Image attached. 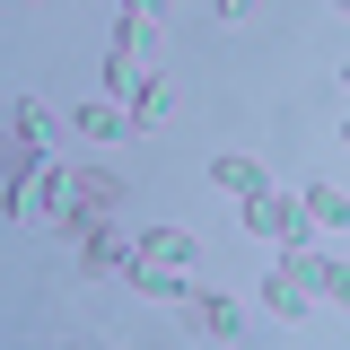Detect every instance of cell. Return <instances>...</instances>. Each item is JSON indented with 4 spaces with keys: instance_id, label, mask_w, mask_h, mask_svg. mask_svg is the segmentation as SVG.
Listing matches in <instances>:
<instances>
[{
    "instance_id": "3",
    "label": "cell",
    "mask_w": 350,
    "mask_h": 350,
    "mask_svg": "<svg viewBox=\"0 0 350 350\" xmlns=\"http://www.w3.org/2000/svg\"><path fill=\"white\" fill-rule=\"evenodd\" d=\"M184 324H193L202 342H237V333H245V306L219 298V289H184Z\"/></svg>"
},
{
    "instance_id": "18",
    "label": "cell",
    "mask_w": 350,
    "mask_h": 350,
    "mask_svg": "<svg viewBox=\"0 0 350 350\" xmlns=\"http://www.w3.org/2000/svg\"><path fill=\"white\" fill-rule=\"evenodd\" d=\"M342 140H350V123H342Z\"/></svg>"
},
{
    "instance_id": "8",
    "label": "cell",
    "mask_w": 350,
    "mask_h": 350,
    "mask_svg": "<svg viewBox=\"0 0 350 350\" xmlns=\"http://www.w3.org/2000/svg\"><path fill=\"white\" fill-rule=\"evenodd\" d=\"M211 184H219V193H237V202H254V193H271V175H262L254 158H237V149H228V158H211Z\"/></svg>"
},
{
    "instance_id": "4",
    "label": "cell",
    "mask_w": 350,
    "mask_h": 350,
    "mask_svg": "<svg viewBox=\"0 0 350 350\" xmlns=\"http://www.w3.org/2000/svg\"><path fill=\"white\" fill-rule=\"evenodd\" d=\"M79 262H88V271H96V280H105V271L123 280L131 262H140V237H123L114 219H96V228H88V237H79Z\"/></svg>"
},
{
    "instance_id": "13",
    "label": "cell",
    "mask_w": 350,
    "mask_h": 350,
    "mask_svg": "<svg viewBox=\"0 0 350 350\" xmlns=\"http://www.w3.org/2000/svg\"><path fill=\"white\" fill-rule=\"evenodd\" d=\"M9 131H18V140H36V149H44V140H53V114H44L36 96H18V114H9Z\"/></svg>"
},
{
    "instance_id": "6",
    "label": "cell",
    "mask_w": 350,
    "mask_h": 350,
    "mask_svg": "<svg viewBox=\"0 0 350 350\" xmlns=\"http://www.w3.org/2000/svg\"><path fill=\"white\" fill-rule=\"evenodd\" d=\"M123 280H131V289H140V298H158V306H184V289H193V280H184V271H175V262H158V254H140V262H131V271H123Z\"/></svg>"
},
{
    "instance_id": "16",
    "label": "cell",
    "mask_w": 350,
    "mask_h": 350,
    "mask_svg": "<svg viewBox=\"0 0 350 350\" xmlns=\"http://www.w3.org/2000/svg\"><path fill=\"white\" fill-rule=\"evenodd\" d=\"M333 9H342V18H350V0H333Z\"/></svg>"
},
{
    "instance_id": "9",
    "label": "cell",
    "mask_w": 350,
    "mask_h": 350,
    "mask_svg": "<svg viewBox=\"0 0 350 350\" xmlns=\"http://www.w3.org/2000/svg\"><path fill=\"white\" fill-rule=\"evenodd\" d=\"M140 254H158V262H175V271H193V262H202V245H193V228H140Z\"/></svg>"
},
{
    "instance_id": "5",
    "label": "cell",
    "mask_w": 350,
    "mask_h": 350,
    "mask_svg": "<svg viewBox=\"0 0 350 350\" xmlns=\"http://www.w3.org/2000/svg\"><path fill=\"white\" fill-rule=\"evenodd\" d=\"M262 315L306 324V315H315V280H298V271H280V262H271V280H262Z\"/></svg>"
},
{
    "instance_id": "10",
    "label": "cell",
    "mask_w": 350,
    "mask_h": 350,
    "mask_svg": "<svg viewBox=\"0 0 350 350\" xmlns=\"http://www.w3.org/2000/svg\"><path fill=\"white\" fill-rule=\"evenodd\" d=\"M70 123H79V140H123V131H131V105H114V96H96V105H79Z\"/></svg>"
},
{
    "instance_id": "7",
    "label": "cell",
    "mask_w": 350,
    "mask_h": 350,
    "mask_svg": "<svg viewBox=\"0 0 350 350\" xmlns=\"http://www.w3.org/2000/svg\"><path fill=\"white\" fill-rule=\"evenodd\" d=\"M123 105H131V131H158V123L175 114V88H167V70H149V79L131 88Z\"/></svg>"
},
{
    "instance_id": "1",
    "label": "cell",
    "mask_w": 350,
    "mask_h": 350,
    "mask_svg": "<svg viewBox=\"0 0 350 350\" xmlns=\"http://www.w3.org/2000/svg\"><path fill=\"white\" fill-rule=\"evenodd\" d=\"M114 211H123V175H114V167H70V211L53 219V228L79 245L88 228H96V219H114Z\"/></svg>"
},
{
    "instance_id": "2",
    "label": "cell",
    "mask_w": 350,
    "mask_h": 350,
    "mask_svg": "<svg viewBox=\"0 0 350 350\" xmlns=\"http://www.w3.org/2000/svg\"><path fill=\"white\" fill-rule=\"evenodd\" d=\"M245 237L298 245V237H315V219H306V202H298V193H254V202H245Z\"/></svg>"
},
{
    "instance_id": "15",
    "label": "cell",
    "mask_w": 350,
    "mask_h": 350,
    "mask_svg": "<svg viewBox=\"0 0 350 350\" xmlns=\"http://www.w3.org/2000/svg\"><path fill=\"white\" fill-rule=\"evenodd\" d=\"M211 9H219V18H228V27H237V18H245V9H254V0H211Z\"/></svg>"
},
{
    "instance_id": "17",
    "label": "cell",
    "mask_w": 350,
    "mask_h": 350,
    "mask_svg": "<svg viewBox=\"0 0 350 350\" xmlns=\"http://www.w3.org/2000/svg\"><path fill=\"white\" fill-rule=\"evenodd\" d=\"M342 79H350V62H342Z\"/></svg>"
},
{
    "instance_id": "11",
    "label": "cell",
    "mask_w": 350,
    "mask_h": 350,
    "mask_svg": "<svg viewBox=\"0 0 350 350\" xmlns=\"http://www.w3.org/2000/svg\"><path fill=\"white\" fill-rule=\"evenodd\" d=\"M298 202H306V219H315V228H350V193H333V184H306Z\"/></svg>"
},
{
    "instance_id": "14",
    "label": "cell",
    "mask_w": 350,
    "mask_h": 350,
    "mask_svg": "<svg viewBox=\"0 0 350 350\" xmlns=\"http://www.w3.org/2000/svg\"><path fill=\"white\" fill-rule=\"evenodd\" d=\"M123 18H149V27H167L175 9H167V0H123Z\"/></svg>"
},
{
    "instance_id": "12",
    "label": "cell",
    "mask_w": 350,
    "mask_h": 350,
    "mask_svg": "<svg viewBox=\"0 0 350 350\" xmlns=\"http://www.w3.org/2000/svg\"><path fill=\"white\" fill-rule=\"evenodd\" d=\"M315 298H324V306H342V315H350V262H333V254L315 262Z\"/></svg>"
}]
</instances>
